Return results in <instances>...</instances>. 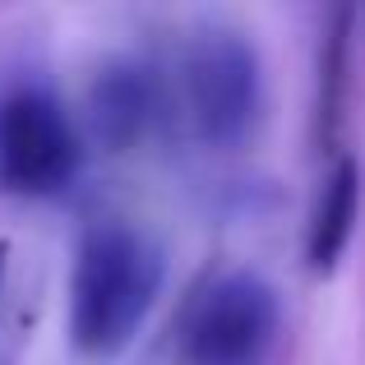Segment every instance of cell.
I'll list each match as a JSON object with an SVG mask.
<instances>
[{"label": "cell", "mask_w": 365, "mask_h": 365, "mask_svg": "<svg viewBox=\"0 0 365 365\" xmlns=\"http://www.w3.org/2000/svg\"><path fill=\"white\" fill-rule=\"evenodd\" d=\"M162 292V250L130 222L102 217L74 241L65 333L88 361H111L139 338Z\"/></svg>", "instance_id": "obj_1"}, {"label": "cell", "mask_w": 365, "mask_h": 365, "mask_svg": "<svg viewBox=\"0 0 365 365\" xmlns=\"http://www.w3.org/2000/svg\"><path fill=\"white\" fill-rule=\"evenodd\" d=\"M259 107H264V65L255 42L222 24L190 33L176 56L171 116L185 120V130L204 148H232L255 130Z\"/></svg>", "instance_id": "obj_2"}, {"label": "cell", "mask_w": 365, "mask_h": 365, "mask_svg": "<svg viewBox=\"0 0 365 365\" xmlns=\"http://www.w3.org/2000/svg\"><path fill=\"white\" fill-rule=\"evenodd\" d=\"M83 134L51 83L33 74L0 79V195L51 199L79 176Z\"/></svg>", "instance_id": "obj_3"}, {"label": "cell", "mask_w": 365, "mask_h": 365, "mask_svg": "<svg viewBox=\"0 0 365 365\" xmlns=\"http://www.w3.org/2000/svg\"><path fill=\"white\" fill-rule=\"evenodd\" d=\"M282 329L277 292L250 268L208 277L176 319L180 365H264Z\"/></svg>", "instance_id": "obj_4"}, {"label": "cell", "mask_w": 365, "mask_h": 365, "mask_svg": "<svg viewBox=\"0 0 365 365\" xmlns=\"http://www.w3.org/2000/svg\"><path fill=\"white\" fill-rule=\"evenodd\" d=\"M171 116L167 79L148 61H111L88 88V134L107 153H130Z\"/></svg>", "instance_id": "obj_5"}, {"label": "cell", "mask_w": 365, "mask_h": 365, "mask_svg": "<svg viewBox=\"0 0 365 365\" xmlns=\"http://www.w3.org/2000/svg\"><path fill=\"white\" fill-rule=\"evenodd\" d=\"M361 217V162L351 153H338L324 171L319 195H314L310 222H305V264L314 277H329L342 264Z\"/></svg>", "instance_id": "obj_6"}, {"label": "cell", "mask_w": 365, "mask_h": 365, "mask_svg": "<svg viewBox=\"0 0 365 365\" xmlns=\"http://www.w3.org/2000/svg\"><path fill=\"white\" fill-rule=\"evenodd\" d=\"M351 9H333L319 46V134L333 143L342 116V88H347V33H351Z\"/></svg>", "instance_id": "obj_7"}, {"label": "cell", "mask_w": 365, "mask_h": 365, "mask_svg": "<svg viewBox=\"0 0 365 365\" xmlns=\"http://www.w3.org/2000/svg\"><path fill=\"white\" fill-rule=\"evenodd\" d=\"M5 268H9V241H0V292H5Z\"/></svg>", "instance_id": "obj_8"}]
</instances>
